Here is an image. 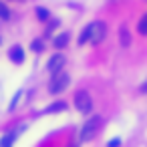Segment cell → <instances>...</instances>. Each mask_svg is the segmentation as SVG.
Wrapping results in <instances>:
<instances>
[{
	"label": "cell",
	"mask_w": 147,
	"mask_h": 147,
	"mask_svg": "<svg viewBox=\"0 0 147 147\" xmlns=\"http://www.w3.org/2000/svg\"><path fill=\"white\" fill-rule=\"evenodd\" d=\"M69 75L67 73H57L55 77H53V81H51V85H49V93L51 95H59V93H63L67 87H69Z\"/></svg>",
	"instance_id": "7a4b0ae2"
},
{
	"label": "cell",
	"mask_w": 147,
	"mask_h": 147,
	"mask_svg": "<svg viewBox=\"0 0 147 147\" xmlns=\"http://www.w3.org/2000/svg\"><path fill=\"white\" fill-rule=\"evenodd\" d=\"M69 42V32H61L57 38H55V49H65Z\"/></svg>",
	"instance_id": "8992f818"
},
{
	"label": "cell",
	"mask_w": 147,
	"mask_h": 147,
	"mask_svg": "<svg viewBox=\"0 0 147 147\" xmlns=\"http://www.w3.org/2000/svg\"><path fill=\"white\" fill-rule=\"evenodd\" d=\"M137 30L141 32V34H147V14L139 20V24H137Z\"/></svg>",
	"instance_id": "5bb4252c"
},
{
	"label": "cell",
	"mask_w": 147,
	"mask_h": 147,
	"mask_svg": "<svg viewBox=\"0 0 147 147\" xmlns=\"http://www.w3.org/2000/svg\"><path fill=\"white\" fill-rule=\"evenodd\" d=\"M69 147H79V145H69Z\"/></svg>",
	"instance_id": "d6986e66"
},
{
	"label": "cell",
	"mask_w": 147,
	"mask_h": 147,
	"mask_svg": "<svg viewBox=\"0 0 147 147\" xmlns=\"http://www.w3.org/2000/svg\"><path fill=\"white\" fill-rule=\"evenodd\" d=\"M65 109H67V103L59 101V103H55V105L47 107V113H57V111H65Z\"/></svg>",
	"instance_id": "30bf717a"
},
{
	"label": "cell",
	"mask_w": 147,
	"mask_h": 147,
	"mask_svg": "<svg viewBox=\"0 0 147 147\" xmlns=\"http://www.w3.org/2000/svg\"><path fill=\"white\" fill-rule=\"evenodd\" d=\"M10 59H12L14 63H22V61H24V53H22V49H20V47H14V49L10 51Z\"/></svg>",
	"instance_id": "ba28073f"
},
{
	"label": "cell",
	"mask_w": 147,
	"mask_h": 147,
	"mask_svg": "<svg viewBox=\"0 0 147 147\" xmlns=\"http://www.w3.org/2000/svg\"><path fill=\"white\" fill-rule=\"evenodd\" d=\"M0 18H2V20H8L10 18V10H8V6L4 2H0Z\"/></svg>",
	"instance_id": "8fae6325"
},
{
	"label": "cell",
	"mask_w": 147,
	"mask_h": 147,
	"mask_svg": "<svg viewBox=\"0 0 147 147\" xmlns=\"http://www.w3.org/2000/svg\"><path fill=\"white\" fill-rule=\"evenodd\" d=\"M101 123H103V119H101L99 115L91 117V119L83 125V129H81V141H91V139L97 135V131H99Z\"/></svg>",
	"instance_id": "6da1fadb"
},
{
	"label": "cell",
	"mask_w": 147,
	"mask_h": 147,
	"mask_svg": "<svg viewBox=\"0 0 147 147\" xmlns=\"http://www.w3.org/2000/svg\"><path fill=\"white\" fill-rule=\"evenodd\" d=\"M75 107L81 111V113H91V109H93V101H91V95L87 93V91H79L77 95H75Z\"/></svg>",
	"instance_id": "3957f363"
},
{
	"label": "cell",
	"mask_w": 147,
	"mask_h": 147,
	"mask_svg": "<svg viewBox=\"0 0 147 147\" xmlns=\"http://www.w3.org/2000/svg\"><path fill=\"white\" fill-rule=\"evenodd\" d=\"M119 36H121V47H123V49H127V47L131 45V34H129V30H127V28H123V30L119 32Z\"/></svg>",
	"instance_id": "9c48e42d"
},
{
	"label": "cell",
	"mask_w": 147,
	"mask_h": 147,
	"mask_svg": "<svg viewBox=\"0 0 147 147\" xmlns=\"http://www.w3.org/2000/svg\"><path fill=\"white\" fill-rule=\"evenodd\" d=\"M141 91H143V93H147V81H145V83L141 85Z\"/></svg>",
	"instance_id": "ac0fdd59"
},
{
	"label": "cell",
	"mask_w": 147,
	"mask_h": 147,
	"mask_svg": "<svg viewBox=\"0 0 147 147\" xmlns=\"http://www.w3.org/2000/svg\"><path fill=\"white\" fill-rule=\"evenodd\" d=\"M119 145H121V139H117V137H115V139H111V141H109V145H107V147H119Z\"/></svg>",
	"instance_id": "2e32d148"
},
{
	"label": "cell",
	"mask_w": 147,
	"mask_h": 147,
	"mask_svg": "<svg viewBox=\"0 0 147 147\" xmlns=\"http://www.w3.org/2000/svg\"><path fill=\"white\" fill-rule=\"evenodd\" d=\"M89 38H91V30H89V26H85L83 32H81V36H79V45H85Z\"/></svg>",
	"instance_id": "7c38bea8"
},
{
	"label": "cell",
	"mask_w": 147,
	"mask_h": 147,
	"mask_svg": "<svg viewBox=\"0 0 147 147\" xmlns=\"http://www.w3.org/2000/svg\"><path fill=\"white\" fill-rule=\"evenodd\" d=\"M36 16H38V20H49L51 18V12L47 8H36Z\"/></svg>",
	"instance_id": "4fadbf2b"
},
{
	"label": "cell",
	"mask_w": 147,
	"mask_h": 147,
	"mask_svg": "<svg viewBox=\"0 0 147 147\" xmlns=\"http://www.w3.org/2000/svg\"><path fill=\"white\" fill-rule=\"evenodd\" d=\"M14 139H16V133H6V135H2V139H0V147H12Z\"/></svg>",
	"instance_id": "52a82bcc"
},
{
	"label": "cell",
	"mask_w": 147,
	"mask_h": 147,
	"mask_svg": "<svg viewBox=\"0 0 147 147\" xmlns=\"http://www.w3.org/2000/svg\"><path fill=\"white\" fill-rule=\"evenodd\" d=\"M89 30H91V38H89V42L99 45V42L105 38V30H107V26H105L101 20H97V22H91V24H89Z\"/></svg>",
	"instance_id": "277c9868"
},
{
	"label": "cell",
	"mask_w": 147,
	"mask_h": 147,
	"mask_svg": "<svg viewBox=\"0 0 147 147\" xmlns=\"http://www.w3.org/2000/svg\"><path fill=\"white\" fill-rule=\"evenodd\" d=\"M65 63H67V59H65L61 53H57V55H53V57L49 59L47 69H49V73L57 75V73H61V71H63V65H65Z\"/></svg>",
	"instance_id": "5b68a950"
},
{
	"label": "cell",
	"mask_w": 147,
	"mask_h": 147,
	"mask_svg": "<svg viewBox=\"0 0 147 147\" xmlns=\"http://www.w3.org/2000/svg\"><path fill=\"white\" fill-rule=\"evenodd\" d=\"M32 51L40 53V51H42V40H34V42H32Z\"/></svg>",
	"instance_id": "9a60e30c"
},
{
	"label": "cell",
	"mask_w": 147,
	"mask_h": 147,
	"mask_svg": "<svg viewBox=\"0 0 147 147\" xmlns=\"http://www.w3.org/2000/svg\"><path fill=\"white\" fill-rule=\"evenodd\" d=\"M18 97H20V93H16V97H14V99H12V103H10V107H8V109H10V111H12V109H14V107H16V103H18Z\"/></svg>",
	"instance_id": "e0dca14e"
}]
</instances>
